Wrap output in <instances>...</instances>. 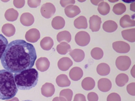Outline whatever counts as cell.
<instances>
[{
	"label": "cell",
	"instance_id": "1",
	"mask_svg": "<svg viewBox=\"0 0 135 101\" xmlns=\"http://www.w3.org/2000/svg\"><path fill=\"white\" fill-rule=\"evenodd\" d=\"M36 58L33 44L23 40H15L7 45L1 60L5 70L17 73L33 67Z\"/></svg>",
	"mask_w": 135,
	"mask_h": 101
},
{
	"label": "cell",
	"instance_id": "2",
	"mask_svg": "<svg viewBox=\"0 0 135 101\" xmlns=\"http://www.w3.org/2000/svg\"><path fill=\"white\" fill-rule=\"evenodd\" d=\"M17 91L13 74L5 69L0 70V99L12 98Z\"/></svg>",
	"mask_w": 135,
	"mask_h": 101
},
{
	"label": "cell",
	"instance_id": "3",
	"mask_svg": "<svg viewBox=\"0 0 135 101\" xmlns=\"http://www.w3.org/2000/svg\"><path fill=\"white\" fill-rule=\"evenodd\" d=\"M17 89L29 90L34 87L38 81V74L34 68H29L13 75Z\"/></svg>",
	"mask_w": 135,
	"mask_h": 101
},
{
	"label": "cell",
	"instance_id": "4",
	"mask_svg": "<svg viewBox=\"0 0 135 101\" xmlns=\"http://www.w3.org/2000/svg\"><path fill=\"white\" fill-rule=\"evenodd\" d=\"M131 64V59L129 57L126 56H119L115 60V65L117 68L121 71H126L128 70Z\"/></svg>",
	"mask_w": 135,
	"mask_h": 101
},
{
	"label": "cell",
	"instance_id": "5",
	"mask_svg": "<svg viewBox=\"0 0 135 101\" xmlns=\"http://www.w3.org/2000/svg\"><path fill=\"white\" fill-rule=\"evenodd\" d=\"M76 43L81 47L87 45L90 41V36L88 33L85 31H81L78 32L74 38Z\"/></svg>",
	"mask_w": 135,
	"mask_h": 101
},
{
	"label": "cell",
	"instance_id": "6",
	"mask_svg": "<svg viewBox=\"0 0 135 101\" xmlns=\"http://www.w3.org/2000/svg\"><path fill=\"white\" fill-rule=\"evenodd\" d=\"M55 11L54 5L51 3H46L43 4L40 10L41 15L46 19L51 17L55 13Z\"/></svg>",
	"mask_w": 135,
	"mask_h": 101
},
{
	"label": "cell",
	"instance_id": "7",
	"mask_svg": "<svg viewBox=\"0 0 135 101\" xmlns=\"http://www.w3.org/2000/svg\"><path fill=\"white\" fill-rule=\"evenodd\" d=\"M112 48L115 51L121 53H127L130 49L129 44L122 41L114 42L112 43Z\"/></svg>",
	"mask_w": 135,
	"mask_h": 101
},
{
	"label": "cell",
	"instance_id": "8",
	"mask_svg": "<svg viewBox=\"0 0 135 101\" xmlns=\"http://www.w3.org/2000/svg\"><path fill=\"white\" fill-rule=\"evenodd\" d=\"M25 38L27 42L35 43L40 39V33L37 29L35 28L31 29L26 32Z\"/></svg>",
	"mask_w": 135,
	"mask_h": 101
},
{
	"label": "cell",
	"instance_id": "9",
	"mask_svg": "<svg viewBox=\"0 0 135 101\" xmlns=\"http://www.w3.org/2000/svg\"><path fill=\"white\" fill-rule=\"evenodd\" d=\"M35 65L38 70L41 72H44L49 69L50 62L47 58L40 57L36 60Z\"/></svg>",
	"mask_w": 135,
	"mask_h": 101
},
{
	"label": "cell",
	"instance_id": "10",
	"mask_svg": "<svg viewBox=\"0 0 135 101\" xmlns=\"http://www.w3.org/2000/svg\"><path fill=\"white\" fill-rule=\"evenodd\" d=\"M90 29L92 32L98 31L100 28L101 24V18L96 15H93L89 19Z\"/></svg>",
	"mask_w": 135,
	"mask_h": 101
},
{
	"label": "cell",
	"instance_id": "11",
	"mask_svg": "<svg viewBox=\"0 0 135 101\" xmlns=\"http://www.w3.org/2000/svg\"><path fill=\"white\" fill-rule=\"evenodd\" d=\"M41 94L45 97H51L55 93V87L52 83L46 82L41 87Z\"/></svg>",
	"mask_w": 135,
	"mask_h": 101
},
{
	"label": "cell",
	"instance_id": "12",
	"mask_svg": "<svg viewBox=\"0 0 135 101\" xmlns=\"http://www.w3.org/2000/svg\"><path fill=\"white\" fill-rule=\"evenodd\" d=\"M64 12L68 17L72 18L79 14L81 13V11L78 6L70 5L65 7Z\"/></svg>",
	"mask_w": 135,
	"mask_h": 101
},
{
	"label": "cell",
	"instance_id": "13",
	"mask_svg": "<svg viewBox=\"0 0 135 101\" xmlns=\"http://www.w3.org/2000/svg\"><path fill=\"white\" fill-rule=\"evenodd\" d=\"M73 65V62L68 57H63L57 62V67L62 71H66Z\"/></svg>",
	"mask_w": 135,
	"mask_h": 101
},
{
	"label": "cell",
	"instance_id": "14",
	"mask_svg": "<svg viewBox=\"0 0 135 101\" xmlns=\"http://www.w3.org/2000/svg\"><path fill=\"white\" fill-rule=\"evenodd\" d=\"M112 87L111 81L107 78H101L98 80V87L102 92H107Z\"/></svg>",
	"mask_w": 135,
	"mask_h": 101
},
{
	"label": "cell",
	"instance_id": "15",
	"mask_svg": "<svg viewBox=\"0 0 135 101\" xmlns=\"http://www.w3.org/2000/svg\"><path fill=\"white\" fill-rule=\"evenodd\" d=\"M20 20L22 25L26 26H29L33 24L34 18L33 15L31 13L25 12L21 15Z\"/></svg>",
	"mask_w": 135,
	"mask_h": 101
},
{
	"label": "cell",
	"instance_id": "16",
	"mask_svg": "<svg viewBox=\"0 0 135 101\" xmlns=\"http://www.w3.org/2000/svg\"><path fill=\"white\" fill-rule=\"evenodd\" d=\"M69 54L72 58L74 61L76 62L82 61L85 57L84 51L80 49H75L71 50L69 52Z\"/></svg>",
	"mask_w": 135,
	"mask_h": 101
},
{
	"label": "cell",
	"instance_id": "17",
	"mask_svg": "<svg viewBox=\"0 0 135 101\" xmlns=\"http://www.w3.org/2000/svg\"><path fill=\"white\" fill-rule=\"evenodd\" d=\"M83 71L81 68L78 67L72 68L69 72L70 78L73 81H78L80 80L83 76Z\"/></svg>",
	"mask_w": 135,
	"mask_h": 101
},
{
	"label": "cell",
	"instance_id": "18",
	"mask_svg": "<svg viewBox=\"0 0 135 101\" xmlns=\"http://www.w3.org/2000/svg\"><path fill=\"white\" fill-rule=\"evenodd\" d=\"M122 38L130 42H134L135 41V29H130L123 30L121 32Z\"/></svg>",
	"mask_w": 135,
	"mask_h": 101
},
{
	"label": "cell",
	"instance_id": "19",
	"mask_svg": "<svg viewBox=\"0 0 135 101\" xmlns=\"http://www.w3.org/2000/svg\"><path fill=\"white\" fill-rule=\"evenodd\" d=\"M120 25L123 28L134 26L135 25V21L132 20L129 15L126 14L120 19Z\"/></svg>",
	"mask_w": 135,
	"mask_h": 101
},
{
	"label": "cell",
	"instance_id": "20",
	"mask_svg": "<svg viewBox=\"0 0 135 101\" xmlns=\"http://www.w3.org/2000/svg\"><path fill=\"white\" fill-rule=\"evenodd\" d=\"M51 25L53 29L55 30H60L64 27L65 25V21L62 17L56 16L52 19Z\"/></svg>",
	"mask_w": 135,
	"mask_h": 101
},
{
	"label": "cell",
	"instance_id": "21",
	"mask_svg": "<svg viewBox=\"0 0 135 101\" xmlns=\"http://www.w3.org/2000/svg\"><path fill=\"white\" fill-rule=\"evenodd\" d=\"M56 82L57 86L61 87H68L71 84V81L68 76L65 74H61L56 78Z\"/></svg>",
	"mask_w": 135,
	"mask_h": 101
},
{
	"label": "cell",
	"instance_id": "22",
	"mask_svg": "<svg viewBox=\"0 0 135 101\" xmlns=\"http://www.w3.org/2000/svg\"><path fill=\"white\" fill-rule=\"evenodd\" d=\"M54 44L53 39L49 36H45L43 38L40 42V46L44 50L49 51L53 47Z\"/></svg>",
	"mask_w": 135,
	"mask_h": 101
},
{
	"label": "cell",
	"instance_id": "23",
	"mask_svg": "<svg viewBox=\"0 0 135 101\" xmlns=\"http://www.w3.org/2000/svg\"><path fill=\"white\" fill-rule=\"evenodd\" d=\"M102 28L107 32H113L117 29L118 25L114 21L108 20L103 23Z\"/></svg>",
	"mask_w": 135,
	"mask_h": 101
},
{
	"label": "cell",
	"instance_id": "24",
	"mask_svg": "<svg viewBox=\"0 0 135 101\" xmlns=\"http://www.w3.org/2000/svg\"><path fill=\"white\" fill-rule=\"evenodd\" d=\"M2 32L5 36L10 37L15 34V28L13 24L10 23H6L2 27Z\"/></svg>",
	"mask_w": 135,
	"mask_h": 101
},
{
	"label": "cell",
	"instance_id": "25",
	"mask_svg": "<svg viewBox=\"0 0 135 101\" xmlns=\"http://www.w3.org/2000/svg\"><path fill=\"white\" fill-rule=\"evenodd\" d=\"M18 13L14 8H11L7 10L4 14L5 19L8 21L13 22L16 21L18 17Z\"/></svg>",
	"mask_w": 135,
	"mask_h": 101
},
{
	"label": "cell",
	"instance_id": "26",
	"mask_svg": "<svg viewBox=\"0 0 135 101\" xmlns=\"http://www.w3.org/2000/svg\"><path fill=\"white\" fill-rule=\"evenodd\" d=\"M81 86L84 90H90L94 88L95 86V81L91 77H86L82 80Z\"/></svg>",
	"mask_w": 135,
	"mask_h": 101
},
{
	"label": "cell",
	"instance_id": "27",
	"mask_svg": "<svg viewBox=\"0 0 135 101\" xmlns=\"http://www.w3.org/2000/svg\"><path fill=\"white\" fill-rule=\"evenodd\" d=\"M74 25L78 29L87 28L88 23L86 19L84 16H79L74 21Z\"/></svg>",
	"mask_w": 135,
	"mask_h": 101
},
{
	"label": "cell",
	"instance_id": "28",
	"mask_svg": "<svg viewBox=\"0 0 135 101\" xmlns=\"http://www.w3.org/2000/svg\"><path fill=\"white\" fill-rule=\"evenodd\" d=\"M97 72L100 76H107L110 72V68L108 64L101 63L97 66Z\"/></svg>",
	"mask_w": 135,
	"mask_h": 101
},
{
	"label": "cell",
	"instance_id": "29",
	"mask_svg": "<svg viewBox=\"0 0 135 101\" xmlns=\"http://www.w3.org/2000/svg\"><path fill=\"white\" fill-rule=\"evenodd\" d=\"M56 50L60 54L64 55L71 51V46L66 42H61L56 46Z\"/></svg>",
	"mask_w": 135,
	"mask_h": 101
},
{
	"label": "cell",
	"instance_id": "30",
	"mask_svg": "<svg viewBox=\"0 0 135 101\" xmlns=\"http://www.w3.org/2000/svg\"><path fill=\"white\" fill-rule=\"evenodd\" d=\"M56 39L58 42H61L65 41L66 43L70 42L71 40V35L68 31H63L59 32L56 35Z\"/></svg>",
	"mask_w": 135,
	"mask_h": 101
},
{
	"label": "cell",
	"instance_id": "31",
	"mask_svg": "<svg viewBox=\"0 0 135 101\" xmlns=\"http://www.w3.org/2000/svg\"><path fill=\"white\" fill-rule=\"evenodd\" d=\"M98 11L100 14L102 15H105L110 12V5L107 2H105L103 1H102L98 4Z\"/></svg>",
	"mask_w": 135,
	"mask_h": 101
},
{
	"label": "cell",
	"instance_id": "32",
	"mask_svg": "<svg viewBox=\"0 0 135 101\" xmlns=\"http://www.w3.org/2000/svg\"><path fill=\"white\" fill-rule=\"evenodd\" d=\"M129 77L125 74H120L115 78V83L119 87L124 86L128 81Z\"/></svg>",
	"mask_w": 135,
	"mask_h": 101
},
{
	"label": "cell",
	"instance_id": "33",
	"mask_svg": "<svg viewBox=\"0 0 135 101\" xmlns=\"http://www.w3.org/2000/svg\"><path fill=\"white\" fill-rule=\"evenodd\" d=\"M126 11L125 5L122 3H119L115 4L112 8V11L117 15H121Z\"/></svg>",
	"mask_w": 135,
	"mask_h": 101
},
{
	"label": "cell",
	"instance_id": "34",
	"mask_svg": "<svg viewBox=\"0 0 135 101\" xmlns=\"http://www.w3.org/2000/svg\"><path fill=\"white\" fill-rule=\"evenodd\" d=\"M91 56L93 59L95 60H99L103 57V50L98 47L94 48L91 51Z\"/></svg>",
	"mask_w": 135,
	"mask_h": 101
},
{
	"label": "cell",
	"instance_id": "35",
	"mask_svg": "<svg viewBox=\"0 0 135 101\" xmlns=\"http://www.w3.org/2000/svg\"><path fill=\"white\" fill-rule=\"evenodd\" d=\"M7 45V40L4 35L0 34V60Z\"/></svg>",
	"mask_w": 135,
	"mask_h": 101
},
{
	"label": "cell",
	"instance_id": "36",
	"mask_svg": "<svg viewBox=\"0 0 135 101\" xmlns=\"http://www.w3.org/2000/svg\"><path fill=\"white\" fill-rule=\"evenodd\" d=\"M73 91L70 89H64L60 92V96L65 98L66 101H71Z\"/></svg>",
	"mask_w": 135,
	"mask_h": 101
},
{
	"label": "cell",
	"instance_id": "37",
	"mask_svg": "<svg viewBox=\"0 0 135 101\" xmlns=\"http://www.w3.org/2000/svg\"><path fill=\"white\" fill-rule=\"evenodd\" d=\"M107 101H121V97L118 94L112 93L108 96Z\"/></svg>",
	"mask_w": 135,
	"mask_h": 101
},
{
	"label": "cell",
	"instance_id": "38",
	"mask_svg": "<svg viewBox=\"0 0 135 101\" xmlns=\"http://www.w3.org/2000/svg\"><path fill=\"white\" fill-rule=\"evenodd\" d=\"M127 92L132 96L135 95V83L131 82L127 86Z\"/></svg>",
	"mask_w": 135,
	"mask_h": 101
},
{
	"label": "cell",
	"instance_id": "39",
	"mask_svg": "<svg viewBox=\"0 0 135 101\" xmlns=\"http://www.w3.org/2000/svg\"><path fill=\"white\" fill-rule=\"evenodd\" d=\"M41 4V1L40 0H29L27 1V4L31 8H35Z\"/></svg>",
	"mask_w": 135,
	"mask_h": 101
},
{
	"label": "cell",
	"instance_id": "40",
	"mask_svg": "<svg viewBox=\"0 0 135 101\" xmlns=\"http://www.w3.org/2000/svg\"><path fill=\"white\" fill-rule=\"evenodd\" d=\"M87 97L89 101H98V96L94 92L89 93L87 95Z\"/></svg>",
	"mask_w": 135,
	"mask_h": 101
},
{
	"label": "cell",
	"instance_id": "41",
	"mask_svg": "<svg viewBox=\"0 0 135 101\" xmlns=\"http://www.w3.org/2000/svg\"><path fill=\"white\" fill-rule=\"evenodd\" d=\"M61 5L63 7H65L68 5H73L75 3L74 0H61L60 2Z\"/></svg>",
	"mask_w": 135,
	"mask_h": 101
},
{
	"label": "cell",
	"instance_id": "42",
	"mask_svg": "<svg viewBox=\"0 0 135 101\" xmlns=\"http://www.w3.org/2000/svg\"><path fill=\"white\" fill-rule=\"evenodd\" d=\"M13 4L15 7L18 8H21L23 7L25 4V1L24 0H14L13 1Z\"/></svg>",
	"mask_w": 135,
	"mask_h": 101
},
{
	"label": "cell",
	"instance_id": "43",
	"mask_svg": "<svg viewBox=\"0 0 135 101\" xmlns=\"http://www.w3.org/2000/svg\"><path fill=\"white\" fill-rule=\"evenodd\" d=\"M73 101H86L85 96L82 94H77L75 95Z\"/></svg>",
	"mask_w": 135,
	"mask_h": 101
},
{
	"label": "cell",
	"instance_id": "44",
	"mask_svg": "<svg viewBox=\"0 0 135 101\" xmlns=\"http://www.w3.org/2000/svg\"><path fill=\"white\" fill-rule=\"evenodd\" d=\"M103 0H100V1H91V2L94 5H98L101 2H102Z\"/></svg>",
	"mask_w": 135,
	"mask_h": 101
},
{
	"label": "cell",
	"instance_id": "45",
	"mask_svg": "<svg viewBox=\"0 0 135 101\" xmlns=\"http://www.w3.org/2000/svg\"><path fill=\"white\" fill-rule=\"evenodd\" d=\"M5 101H19L18 98L14 97L12 98H11L9 99H7V100H5Z\"/></svg>",
	"mask_w": 135,
	"mask_h": 101
},
{
	"label": "cell",
	"instance_id": "46",
	"mask_svg": "<svg viewBox=\"0 0 135 101\" xmlns=\"http://www.w3.org/2000/svg\"><path fill=\"white\" fill-rule=\"evenodd\" d=\"M59 98L60 101H66V99H65V98L63 97H60H60H59Z\"/></svg>",
	"mask_w": 135,
	"mask_h": 101
},
{
	"label": "cell",
	"instance_id": "47",
	"mask_svg": "<svg viewBox=\"0 0 135 101\" xmlns=\"http://www.w3.org/2000/svg\"><path fill=\"white\" fill-rule=\"evenodd\" d=\"M52 101H60L59 98V97H54V98L53 99Z\"/></svg>",
	"mask_w": 135,
	"mask_h": 101
},
{
	"label": "cell",
	"instance_id": "48",
	"mask_svg": "<svg viewBox=\"0 0 135 101\" xmlns=\"http://www.w3.org/2000/svg\"><path fill=\"white\" fill-rule=\"evenodd\" d=\"M134 67H135V66L134 65L133 66V68L132 69V70H131V74H132V76H133V77H135V76H134L133 75V72H134V71H133V69H134Z\"/></svg>",
	"mask_w": 135,
	"mask_h": 101
},
{
	"label": "cell",
	"instance_id": "49",
	"mask_svg": "<svg viewBox=\"0 0 135 101\" xmlns=\"http://www.w3.org/2000/svg\"><path fill=\"white\" fill-rule=\"evenodd\" d=\"M23 101H32V100H23Z\"/></svg>",
	"mask_w": 135,
	"mask_h": 101
}]
</instances>
